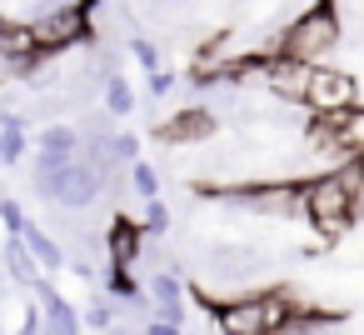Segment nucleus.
I'll return each instance as SVG.
<instances>
[{
	"instance_id": "1a4fd4ad",
	"label": "nucleus",
	"mask_w": 364,
	"mask_h": 335,
	"mask_svg": "<svg viewBox=\"0 0 364 335\" xmlns=\"http://www.w3.org/2000/svg\"><path fill=\"white\" fill-rule=\"evenodd\" d=\"M31 295H36V310H41V335H80V310L46 275L31 285Z\"/></svg>"
},
{
	"instance_id": "f03ea898",
	"label": "nucleus",
	"mask_w": 364,
	"mask_h": 335,
	"mask_svg": "<svg viewBox=\"0 0 364 335\" xmlns=\"http://www.w3.org/2000/svg\"><path fill=\"white\" fill-rule=\"evenodd\" d=\"M344 46V21L334 0H314L304 16H294L279 41L269 46V56H289L299 66H334V51Z\"/></svg>"
},
{
	"instance_id": "f3484780",
	"label": "nucleus",
	"mask_w": 364,
	"mask_h": 335,
	"mask_svg": "<svg viewBox=\"0 0 364 335\" xmlns=\"http://www.w3.org/2000/svg\"><path fill=\"white\" fill-rule=\"evenodd\" d=\"M125 180H130V190H135L140 200H160V170H155L150 160H135V165H125Z\"/></svg>"
},
{
	"instance_id": "2eb2a0df",
	"label": "nucleus",
	"mask_w": 364,
	"mask_h": 335,
	"mask_svg": "<svg viewBox=\"0 0 364 335\" xmlns=\"http://www.w3.org/2000/svg\"><path fill=\"white\" fill-rule=\"evenodd\" d=\"M36 150H55V155H75L80 150V130L65 125V120H46L41 135H36Z\"/></svg>"
},
{
	"instance_id": "9b49d317",
	"label": "nucleus",
	"mask_w": 364,
	"mask_h": 335,
	"mask_svg": "<svg viewBox=\"0 0 364 335\" xmlns=\"http://www.w3.org/2000/svg\"><path fill=\"white\" fill-rule=\"evenodd\" d=\"M16 240L26 245V255L36 260V270H41L46 280H50V275H60V270H65V260H70V255H65V245L46 230V220H26V230H21Z\"/></svg>"
},
{
	"instance_id": "20e7f679",
	"label": "nucleus",
	"mask_w": 364,
	"mask_h": 335,
	"mask_svg": "<svg viewBox=\"0 0 364 335\" xmlns=\"http://www.w3.org/2000/svg\"><path fill=\"white\" fill-rule=\"evenodd\" d=\"M120 175H105V170H95L90 160H70V165H60V170H50V175H36V195L46 200V205H55L60 215H85V210H95L100 205V195L115 185Z\"/></svg>"
},
{
	"instance_id": "423d86ee",
	"label": "nucleus",
	"mask_w": 364,
	"mask_h": 335,
	"mask_svg": "<svg viewBox=\"0 0 364 335\" xmlns=\"http://www.w3.org/2000/svg\"><path fill=\"white\" fill-rule=\"evenodd\" d=\"M309 115H344V110H359V81L349 66H309V81H304V100H299Z\"/></svg>"
},
{
	"instance_id": "dca6fc26",
	"label": "nucleus",
	"mask_w": 364,
	"mask_h": 335,
	"mask_svg": "<svg viewBox=\"0 0 364 335\" xmlns=\"http://www.w3.org/2000/svg\"><path fill=\"white\" fill-rule=\"evenodd\" d=\"M105 295H110V300H125V305H150V300H145V285H140L135 270H125V265H110V270H105Z\"/></svg>"
},
{
	"instance_id": "393cba45",
	"label": "nucleus",
	"mask_w": 364,
	"mask_h": 335,
	"mask_svg": "<svg viewBox=\"0 0 364 335\" xmlns=\"http://www.w3.org/2000/svg\"><path fill=\"white\" fill-rule=\"evenodd\" d=\"M16 335H41V310H36V305L21 310V330H16Z\"/></svg>"
},
{
	"instance_id": "7ed1b4c3",
	"label": "nucleus",
	"mask_w": 364,
	"mask_h": 335,
	"mask_svg": "<svg viewBox=\"0 0 364 335\" xmlns=\"http://www.w3.org/2000/svg\"><path fill=\"white\" fill-rule=\"evenodd\" d=\"M294 295L289 290H250V295H235V300H220V305H205L220 325V335H279L289 320H294Z\"/></svg>"
},
{
	"instance_id": "39448f33",
	"label": "nucleus",
	"mask_w": 364,
	"mask_h": 335,
	"mask_svg": "<svg viewBox=\"0 0 364 335\" xmlns=\"http://www.w3.org/2000/svg\"><path fill=\"white\" fill-rule=\"evenodd\" d=\"M26 26H31L41 56H65L75 46H95V26H90V16L75 6V0H65V6H46Z\"/></svg>"
},
{
	"instance_id": "4468645a",
	"label": "nucleus",
	"mask_w": 364,
	"mask_h": 335,
	"mask_svg": "<svg viewBox=\"0 0 364 335\" xmlns=\"http://www.w3.org/2000/svg\"><path fill=\"white\" fill-rule=\"evenodd\" d=\"M100 96H105V115H110V120L135 115V91H130L125 76H105V81H100Z\"/></svg>"
},
{
	"instance_id": "bb28decb",
	"label": "nucleus",
	"mask_w": 364,
	"mask_h": 335,
	"mask_svg": "<svg viewBox=\"0 0 364 335\" xmlns=\"http://www.w3.org/2000/svg\"><path fill=\"white\" fill-rule=\"evenodd\" d=\"M105 335H125V330H120V325H110V330H105Z\"/></svg>"
},
{
	"instance_id": "4be33fe9",
	"label": "nucleus",
	"mask_w": 364,
	"mask_h": 335,
	"mask_svg": "<svg viewBox=\"0 0 364 335\" xmlns=\"http://www.w3.org/2000/svg\"><path fill=\"white\" fill-rule=\"evenodd\" d=\"M85 325H90V330H110V325H115V310H110V300H90V310L80 315V330H85Z\"/></svg>"
},
{
	"instance_id": "6e6552de",
	"label": "nucleus",
	"mask_w": 364,
	"mask_h": 335,
	"mask_svg": "<svg viewBox=\"0 0 364 335\" xmlns=\"http://www.w3.org/2000/svg\"><path fill=\"white\" fill-rule=\"evenodd\" d=\"M145 300H150V320H165V325L185 330V280H180V270L160 265L145 285Z\"/></svg>"
},
{
	"instance_id": "b1692460",
	"label": "nucleus",
	"mask_w": 364,
	"mask_h": 335,
	"mask_svg": "<svg viewBox=\"0 0 364 335\" xmlns=\"http://www.w3.org/2000/svg\"><path fill=\"white\" fill-rule=\"evenodd\" d=\"M65 265L75 270V280H80V285H95V280H100V270H95V265H90L85 255H80V260H65Z\"/></svg>"
},
{
	"instance_id": "f257e3e1",
	"label": "nucleus",
	"mask_w": 364,
	"mask_h": 335,
	"mask_svg": "<svg viewBox=\"0 0 364 335\" xmlns=\"http://www.w3.org/2000/svg\"><path fill=\"white\" fill-rule=\"evenodd\" d=\"M359 205H364V160L359 155H344L334 170H319V175L299 180V215L324 240L349 235L354 220H359Z\"/></svg>"
},
{
	"instance_id": "f8f14e48",
	"label": "nucleus",
	"mask_w": 364,
	"mask_h": 335,
	"mask_svg": "<svg viewBox=\"0 0 364 335\" xmlns=\"http://www.w3.org/2000/svg\"><path fill=\"white\" fill-rule=\"evenodd\" d=\"M105 255H110V265H125V270H135V260L145 255V230H140V220H130V215H115L110 225H105Z\"/></svg>"
},
{
	"instance_id": "aec40b11",
	"label": "nucleus",
	"mask_w": 364,
	"mask_h": 335,
	"mask_svg": "<svg viewBox=\"0 0 364 335\" xmlns=\"http://www.w3.org/2000/svg\"><path fill=\"white\" fill-rule=\"evenodd\" d=\"M170 220H175V215H170V205H165V200H145V220H140V230H145V235H165V230H170Z\"/></svg>"
},
{
	"instance_id": "9d476101",
	"label": "nucleus",
	"mask_w": 364,
	"mask_h": 335,
	"mask_svg": "<svg viewBox=\"0 0 364 335\" xmlns=\"http://www.w3.org/2000/svg\"><path fill=\"white\" fill-rule=\"evenodd\" d=\"M215 130H220V120H215L205 105H190V110L165 115V120L155 125V140H165V145H200V140H210Z\"/></svg>"
},
{
	"instance_id": "ddd939ff",
	"label": "nucleus",
	"mask_w": 364,
	"mask_h": 335,
	"mask_svg": "<svg viewBox=\"0 0 364 335\" xmlns=\"http://www.w3.org/2000/svg\"><path fill=\"white\" fill-rule=\"evenodd\" d=\"M0 270H6V280H11V285H21V290H31V285L41 280L36 260L26 255V245H21L16 235H6V245H0Z\"/></svg>"
},
{
	"instance_id": "0eeeda50",
	"label": "nucleus",
	"mask_w": 364,
	"mask_h": 335,
	"mask_svg": "<svg viewBox=\"0 0 364 335\" xmlns=\"http://www.w3.org/2000/svg\"><path fill=\"white\" fill-rule=\"evenodd\" d=\"M255 81H259V86L274 96V100H284V105H299V100H304L309 66H299V61H289V56H269V51H264V61H259Z\"/></svg>"
},
{
	"instance_id": "412c9836",
	"label": "nucleus",
	"mask_w": 364,
	"mask_h": 335,
	"mask_svg": "<svg viewBox=\"0 0 364 335\" xmlns=\"http://www.w3.org/2000/svg\"><path fill=\"white\" fill-rule=\"evenodd\" d=\"M26 220H31V215L21 210V200H16V195H0V225H6V235H21V230H26Z\"/></svg>"
},
{
	"instance_id": "6ab92c4d",
	"label": "nucleus",
	"mask_w": 364,
	"mask_h": 335,
	"mask_svg": "<svg viewBox=\"0 0 364 335\" xmlns=\"http://www.w3.org/2000/svg\"><path fill=\"white\" fill-rule=\"evenodd\" d=\"M125 51H130V56H135V61H140V66H145V76H150V71H160V66H165V61H160V46H155V41H150V36H130V41H125Z\"/></svg>"
},
{
	"instance_id": "5701e85b",
	"label": "nucleus",
	"mask_w": 364,
	"mask_h": 335,
	"mask_svg": "<svg viewBox=\"0 0 364 335\" xmlns=\"http://www.w3.org/2000/svg\"><path fill=\"white\" fill-rule=\"evenodd\" d=\"M170 91H175V76H170L165 66H160V71H150V96H170Z\"/></svg>"
},
{
	"instance_id": "a878e982",
	"label": "nucleus",
	"mask_w": 364,
	"mask_h": 335,
	"mask_svg": "<svg viewBox=\"0 0 364 335\" xmlns=\"http://www.w3.org/2000/svg\"><path fill=\"white\" fill-rule=\"evenodd\" d=\"M140 335H185V330H180V325H165V320H145Z\"/></svg>"
},
{
	"instance_id": "a211bd4d",
	"label": "nucleus",
	"mask_w": 364,
	"mask_h": 335,
	"mask_svg": "<svg viewBox=\"0 0 364 335\" xmlns=\"http://www.w3.org/2000/svg\"><path fill=\"white\" fill-rule=\"evenodd\" d=\"M110 160H115V170L135 165V160H140V135H135V130H115V135H110Z\"/></svg>"
}]
</instances>
